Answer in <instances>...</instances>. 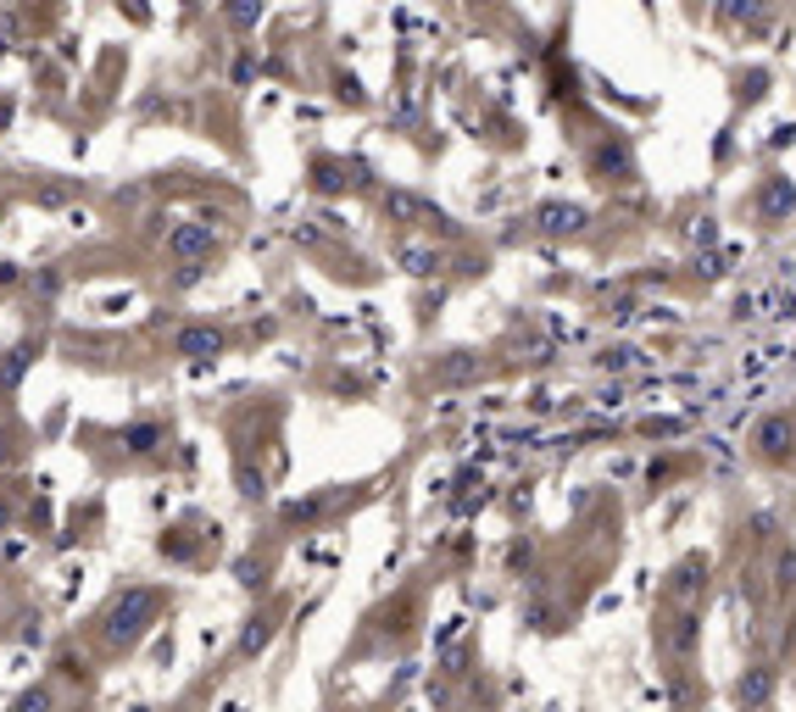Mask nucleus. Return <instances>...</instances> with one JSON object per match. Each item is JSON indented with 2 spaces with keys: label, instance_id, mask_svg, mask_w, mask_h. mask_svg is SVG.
<instances>
[{
  "label": "nucleus",
  "instance_id": "1",
  "mask_svg": "<svg viewBox=\"0 0 796 712\" xmlns=\"http://www.w3.org/2000/svg\"><path fill=\"white\" fill-rule=\"evenodd\" d=\"M167 612V590L156 585H123L107 596L101 618H96V635L107 652H134L151 630H156V618Z\"/></svg>",
  "mask_w": 796,
  "mask_h": 712
},
{
  "label": "nucleus",
  "instance_id": "2",
  "mask_svg": "<svg viewBox=\"0 0 796 712\" xmlns=\"http://www.w3.org/2000/svg\"><path fill=\"white\" fill-rule=\"evenodd\" d=\"M774 690H780V674H774L769 663H752V668H741V679H736L741 712H763V707L774 701Z\"/></svg>",
  "mask_w": 796,
  "mask_h": 712
},
{
  "label": "nucleus",
  "instance_id": "3",
  "mask_svg": "<svg viewBox=\"0 0 796 712\" xmlns=\"http://www.w3.org/2000/svg\"><path fill=\"white\" fill-rule=\"evenodd\" d=\"M34 363H40V340H18L0 351V396H18V385L29 379Z\"/></svg>",
  "mask_w": 796,
  "mask_h": 712
},
{
  "label": "nucleus",
  "instance_id": "4",
  "mask_svg": "<svg viewBox=\"0 0 796 712\" xmlns=\"http://www.w3.org/2000/svg\"><path fill=\"white\" fill-rule=\"evenodd\" d=\"M212 245H218V234H212L207 223H179V229L167 234V251L179 256V262H207Z\"/></svg>",
  "mask_w": 796,
  "mask_h": 712
},
{
  "label": "nucleus",
  "instance_id": "5",
  "mask_svg": "<svg viewBox=\"0 0 796 712\" xmlns=\"http://www.w3.org/2000/svg\"><path fill=\"white\" fill-rule=\"evenodd\" d=\"M173 351L179 356H218L223 351V329H212V323H190V329H179V340H173Z\"/></svg>",
  "mask_w": 796,
  "mask_h": 712
},
{
  "label": "nucleus",
  "instance_id": "6",
  "mask_svg": "<svg viewBox=\"0 0 796 712\" xmlns=\"http://www.w3.org/2000/svg\"><path fill=\"white\" fill-rule=\"evenodd\" d=\"M274 630H279V612H256L251 623H245V635H240V663H251V657H262L268 652V641H274Z\"/></svg>",
  "mask_w": 796,
  "mask_h": 712
},
{
  "label": "nucleus",
  "instance_id": "7",
  "mask_svg": "<svg viewBox=\"0 0 796 712\" xmlns=\"http://www.w3.org/2000/svg\"><path fill=\"white\" fill-rule=\"evenodd\" d=\"M758 445H763V457H791V445H796L791 418H769V423L758 429Z\"/></svg>",
  "mask_w": 796,
  "mask_h": 712
},
{
  "label": "nucleus",
  "instance_id": "8",
  "mask_svg": "<svg viewBox=\"0 0 796 712\" xmlns=\"http://www.w3.org/2000/svg\"><path fill=\"white\" fill-rule=\"evenodd\" d=\"M7 712H56V685H51V679L23 685V690L12 696V707H7Z\"/></svg>",
  "mask_w": 796,
  "mask_h": 712
},
{
  "label": "nucleus",
  "instance_id": "9",
  "mask_svg": "<svg viewBox=\"0 0 796 712\" xmlns=\"http://www.w3.org/2000/svg\"><path fill=\"white\" fill-rule=\"evenodd\" d=\"M162 440H167V429H162V423H129V429H123V445H129V452H134V457L156 452V445H162Z\"/></svg>",
  "mask_w": 796,
  "mask_h": 712
},
{
  "label": "nucleus",
  "instance_id": "10",
  "mask_svg": "<svg viewBox=\"0 0 796 712\" xmlns=\"http://www.w3.org/2000/svg\"><path fill=\"white\" fill-rule=\"evenodd\" d=\"M696 641H701V618H696V612H679V618H674V630H668V646H674L679 657H690Z\"/></svg>",
  "mask_w": 796,
  "mask_h": 712
},
{
  "label": "nucleus",
  "instance_id": "11",
  "mask_svg": "<svg viewBox=\"0 0 796 712\" xmlns=\"http://www.w3.org/2000/svg\"><path fill=\"white\" fill-rule=\"evenodd\" d=\"M29 290H34L40 301H56V290H62V274H56V267H40V274H29Z\"/></svg>",
  "mask_w": 796,
  "mask_h": 712
},
{
  "label": "nucleus",
  "instance_id": "12",
  "mask_svg": "<svg viewBox=\"0 0 796 712\" xmlns=\"http://www.w3.org/2000/svg\"><path fill=\"white\" fill-rule=\"evenodd\" d=\"M56 674H62V679H73V685H90V668H84L73 652H62V657H56Z\"/></svg>",
  "mask_w": 796,
  "mask_h": 712
},
{
  "label": "nucleus",
  "instance_id": "13",
  "mask_svg": "<svg viewBox=\"0 0 796 712\" xmlns=\"http://www.w3.org/2000/svg\"><path fill=\"white\" fill-rule=\"evenodd\" d=\"M401 262H407V274H434V267H440V262H434L429 251H418V245H407V251H401Z\"/></svg>",
  "mask_w": 796,
  "mask_h": 712
},
{
  "label": "nucleus",
  "instance_id": "14",
  "mask_svg": "<svg viewBox=\"0 0 796 712\" xmlns=\"http://www.w3.org/2000/svg\"><path fill=\"white\" fill-rule=\"evenodd\" d=\"M256 12H262V0H229V18H234V23H256Z\"/></svg>",
  "mask_w": 796,
  "mask_h": 712
},
{
  "label": "nucleus",
  "instance_id": "15",
  "mask_svg": "<svg viewBox=\"0 0 796 712\" xmlns=\"http://www.w3.org/2000/svg\"><path fill=\"white\" fill-rule=\"evenodd\" d=\"M18 641H23V646H40V641H45V623H40V618H23V630H18Z\"/></svg>",
  "mask_w": 796,
  "mask_h": 712
},
{
  "label": "nucleus",
  "instance_id": "16",
  "mask_svg": "<svg viewBox=\"0 0 796 712\" xmlns=\"http://www.w3.org/2000/svg\"><path fill=\"white\" fill-rule=\"evenodd\" d=\"M23 279V267L18 262H0V285H18Z\"/></svg>",
  "mask_w": 796,
  "mask_h": 712
},
{
  "label": "nucleus",
  "instance_id": "17",
  "mask_svg": "<svg viewBox=\"0 0 796 712\" xmlns=\"http://www.w3.org/2000/svg\"><path fill=\"white\" fill-rule=\"evenodd\" d=\"M12 529V501H0V534Z\"/></svg>",
  "mask_w": 796,
  "mask_h": 712
},
{
  "label": "nucleus",
  "instance_id": "18",
  "mask_svg": "<svg viewBox=\"0 0 796 712\" xmlns=\"http://www.w3.org/2000/svg\"><path fill=\"white\" fill-rule=\"evenodd\" d=\"M0 223H7V212H0Z\"/></svg>",
  "mask_w": 796,
  "mask_h": 712
}]
</instances>
